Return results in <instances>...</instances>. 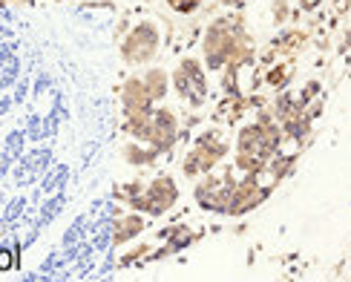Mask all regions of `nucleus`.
I'll use <instances>...</instances> for the list:
<instances>
[{
  "mask_svg": "<svg viewBox=\"0 0 351 282\" xmlns=\"http://www.w3.org/2000/svg\"><path fill=\"white\" fill-rule=\"evenodd\" d=\"M167 6H170L176 14H193V12L202 6V0H167Z\"/></svg>",
  "mask_w": 351,
  "mask_h": 282,
  "instance_id": "obj_18",
  "label": "nucleus"
},
{
  "mask_svg": "<svg viewBox=\"0 0 351 282\" xmlns=\"http://www.w3.org/2000/svg\"><path fill=\"white\" fill-rule=\"evenodd\" d=\"M144 231H147V219H144V213H121L112 219V245L121 248L127 242H133L136 236H141Z\"/></svg>",
  "mask_w": 351,
  "mask_h": 282,
  "instance_id": "obj_9",
  "label": "nucleus"
},
{
  "mask_svg": "<svg viewBox=\"0 0 351 282\" xmlns=\"http://www.w3.org/2000/svg\"><path fill=\"white\" fill-rule=\"evenodd\" d=\"M18 265V254L12 248H0V271H12Z\"/></svg>",
  "mask_w": 351,
  "mask_h": 282,
  "instance_id": "obj_19",
  "label": "nucleus"
},
{
  "mask_svg": "<svg viewBox=\"0 0 351 282\" xmlns=\"http://www.w3.org/2000/svg\"><path fill=\"white\" fill-rule=\"evenodd\" d=\"M274 185H265L259 182V176H239L233 179V187H230V202H228V213L225 216H245L256 211V207L271 196Z\"/></svg>",
  "mask_w": 351,
  "mask_h": 282,
  "instance_id": "obj_4",
  "label": "nucleus"
},
{
  "mask_svg": "<svg viewBox=\"0 0 351 282\" xmlns=\"http://www.w3.org/2000/svg\"><path fill=\"white\" fill-rule=\"evenodd\" d=\"M271 18H274V23H288V18H291V9H288V0H271Z\"/></svg>",
  "mask_w": 351,
  "mask_h": 282,
  "instance_id": "obj_17",
  "label": "nucleus"
},
{
  "mask_svg": "<svg viewBox=\"0 0 351 282\" xmlns=\"http://www.w3.org/2000/svg\"><path fill=\"white\" fill-rule=\"evenodd\" d=\"M297 3H300L302 12H317L319 6H323V0H297Z\"/></svg>",
  "mask_w": 351,
  "mask_h": 282,
  "instance_id": "obj_20",
  "label": "nucleus"
},
{
  "mask_svg": "<svg viewBox=\"0 0 351 282\" xmlns=\"http://www.w3.org/2000/svg\"><path fill=\"white\" fill-rule=\"evenodd\" d=\"M121 156L130 161V165H136V167H150V165H156L162 153L153 150L147 141H136V139H133V141H127V144H124Z\"/></svg>",
  "mask_w": 351,
  "mask_h": 282,
  "instance_id": "obj_11",
  "label": "nucleus"
},
{
  "mask_svg": "<svg viewBox=\"0 0 351 282\" xmlns=\"http://www.w3.org/2000/svg\"><path fill=\"white\" fill-rule=\"evenodd\" d=\"M247 3V0H222V6H228V9H242Z\"/></svg>",
  "mask_w": 351,
  "mask_h": 282,
  "instance_id": "obj_21",
  "label": "nucleus"
},
{
  "mask_svg": "<svg viewBox=\"0 0 351 282\" xmlns=\"http://www.w3.org/2000/svg\"><path fill=\"white\" fill-rule=\"evenodd\" d=\"M230 187H233V173L228 176H216V173H204L199 176V182L193 187V199L202 211L210 213H228V202H230Z\"/></svg>",
  "mask_w": 351,
  "mask_h": 282,
  "instance_id": "obj_5",
  "label": "nucleus"
},
{
  "mask_svg": "<svg viewBox=\"0 0 351 282\" xmlns=\"http://www.w3.org/2000/svg\"><path fill=\"white\" fill-rule=\"evenodd\" d=\"M170 90L179 95L182 101H187L190 107H196V95H193V86H190V78H187V72L182 67H176L170 72Z\"/></svg>",
  "mask_w": 351,
  "mask_h": 282,
  "instance_id": "obj_13",
  "label": "nucleus"
},
{
  "mask_svg": "<svg viewBox=\"0 0 351 282\" xmlns=\"http://www.w3.org/2000/svg\"><path fill=\"white\" fill-rule=\"evenodd\" d=\"M141 78H144V86H147V93L153 95V101H156V104H162V101L167 98V90H170V75H167L165 69H158V67L144 69V72H141Z\"/></svg>",
  "mask_w": 351,
  "mask_h": 282,
  "instance_id": "obj_12",
  "label": "nucleus"
},
{
  "mask_svg": "<svg viewBox=\"0 0 351 282\" xmlns=\"http://www.w3.org/2000/svg\"><path fill=\"white\" fill-rule=\"evenodd\" d=\"M176 141H179V115H176L167 104H156L147 144L165 156V153H170L176 147Z\"/></svg>",
  "mask_w": 351,
  "mask_h": 282,
  "instance_id": "obj_6",
  "label": "nucleus"
},
{
  "mask_svg": "<svg viewBox=\"0 0 351 282\" xmlns=\"http://www.w3.org/2000/svg\"><path fill=\"white\" fill-rule=\"evenodd\" d=\"M179 67L187 72V78H190V86H193V95H196V107H202V104L210 98L208 67H204V61H199V58H193V55H184L179 61Z\"/></svg>",
  "mask_w": 351,
  "mask_h": 282,
  "instance_id": "obj_10",
  "label": "nucleus"
},
{
  "mask_svg": "<svg viewBox=\"0 0 351 282\" xmlns=\"http://www.w3.org/2000/svg\"><path fill=\"white\" fill-rule=\"evenodd\" d=\"M158 236H165L167 239V248L170 250H182V248H187L190 242L196 239L193 233H190V228H184V225H176V228H167V231H162Z\"/></svg>",
  "mask_w": 351,
  "mask_h": 282,
  "instance_id": "obj_15",
  "label": "nucleus"
},
{
  "mask_svg": "<svg viewBox=\"0 0 351 282\" xmlns=\"http://www.w3.org/2000/svg\"><path fill=\"white\" fill-rule=\"evenodd\" d=\"M300 47H305V35L300 32V29H288V32L274 43V49L276 55H294Z\"/></svg>",
  "mask_w": 351,
  "mask_h": 282,
  "instance_id": "obj_16",
  "label": "nucleus"
},
{
  "mask_svg": "<svg viewBox=\"0 0 351 282\" xmlns=\"http://www.w3.org/2000/svg\"><path fill=\"white\" fill-rule=\"evenodd\" d=\"M291 75H294V67H291V61H280V64H274L265 72V84L271 86V90H282V86L291 81Z\"/></svg>",
  "mask_w": 351,
  "mask_h": 282,
  "instance_id": "obj_14",
  "label": "nucleus"
},
{
  "mask_svg": "<svg viewBox=\"0 0 351 282\" xmlns=\"http://www.w3.org/2000/svg\"><path fill=\"white\" fill-rule=\"evenodd\" d=\"M179 196H182V193H179V185H176V179H173L170 173H162V176H156L153 182L144 185V190L127 207H133V211L156 219V216L170 213L173 207L179 204Z\"/></svg>",
  "mask_w": 351,
  "mask_h": 282,
  "instance_id": "obj_3",
  "label": "nucleus"
},
{
  "mask_svg": "<svg viewBox=\"0 0 351 282\" xmlns=\"http://www.w3.org/2000/svg\"><path fill=\"white\" fill-rule=\"evenodd\" d=\"M156 107L153 95L147 93L141 75H130L121 84V115H133V113H150Z\"/></svg>",
  "mask_w": 351,
  "mask_h": 282,
  "instance_id": "obj_7",
  "label": "nucleus"
},
{
  "mask_svg": "<svg viewBox=\"0 0 351 282\" xmlns=\"http://www.w3.org/2000/svg\"><path fill=\"white\" fill-rule=\"evenodd\" d=\"M348 12H351V9H348Z\"/></svg>",
  "mask_w": 351,
  "mask_h": 282,
  "instance_id": "obj_23",
  "label": "nucleus"
},
{
  "mask_svg": "<svg viewBox=\"0 0 351 282\" xmlns=\"http://www.w3.org/2000/svg\"><path fill=\"white\" fill-rule=\"evenodd\" d=\"M219 161H225V158L219 153H213L210 147L193 141V147H190V150L184 153V158H182V173L187 176V179H199V176H204V173H213L219 167Z\"/></svg>",
  "mask_w": 351,
  "mask_h": 282,
  "instance_id": "obj_8",
  "label": "nucleus"
},
{
  "mask_svg": "<svg viewBox=\"0 0 351 282\" xmlns=\"http://www.w3.org/2000/svg\"><path fill=\"white\" fill-rule=\"evenodd\" d=\"M202 61L210 72H222L225 67L242 69L254 61V40L247 35L245 14L233 12L216 18L202 35Z\"/></svg>",
  "mask_w": 351,
  "mask_h": 282,
  "instance_id": "obj_1",
  "label": "nucleus"
},
{
  "mask_svg": "<svg viewBox=\"0 0 351 282\" xmlns=\"http://www.w3.org/2000/svg\"><path fill=\"white\" fill-rule=\"evenodd\" d=\"M147 3H153V0H147Z\"/></svg>",
  "mask_w": 351,
  "mask_h": 282,
  "instance_id": "obj_22",
  "label": "nucleus"
},
{
  "mask_svg": "<svg viewBox=\"0 0 351 282\" xmlns=\"http://www.w3.org/2000/svg\"><path fill=\"white\" fill-rule=\"evenodd\" d=\"M158 49H162V29H158V23H153V21L136 23L121 38V47H119L121 61L127 67H144V64H150L153 58L158 55Z\"/></svg>",
  "mask_w": 351,
  "mask_h": 282,
  "instance_id": "obj_2",
  "label": "nucleus"
}]
</instances>
